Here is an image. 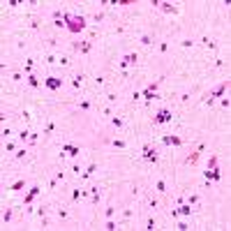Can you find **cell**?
Listing matches in <instances>:
<instances>
[{"label": "cell", "mask_w": 231, "mask_h": 231, "mask_svg": "<svg viewBox=\"0 0 231 231\" xmlns=\"http://www.w3.org/2000/svg\"><path fill=\"white\" fill-rule=\"evenodd\" d=\"M86 16H81V14H76V16H72L69 14L67 16V30L72 32V35H79V32H83L86 30Z\"/></svg>", "instance_id": "1"}, {"label": "cell", "mask_w": 231, "mask_h": 231, "mask_svg": "<svg viewBox=\"0 0 231 231\" xmlns=\"http://www.w3.org/2000/svg\"><path fill=\"white\" fill-rule=\"evenodd\" d=\"M152 120V125H164V123H171V111L169 109H160L157 113L150 118Z\"/></svg>", "instance_id": "2"}, {"label": "cell", "mask_w": 231, "mask_h": 231, "mask_svg": "<svg viewBox=\"0 0 231 231\" xmlns=\"http://www.w3.org/2000/svg\"><path fill=\"white\" fill-rule=\"evenodd\" d=\"M141 152H143V160H146V162H157V150H155V146H150V143H143V148H141Z\"/></svg>", "instance_id": "3"}, {"label": "cell", "mask_w": 231, "mask_h": 231, "mask_svg": "<svg viewBox=\"0 0 231 231\" xmlns=\"http://www.w3.org/2000/svg\"><path fill=\"white\" fill-rule=\"evenodd\" d=\"M229 83H231V81L229 79H224V81H222V83L220 86H217V88L215 90H210V97H213V100H220V97H224V93H226V90H229Z\"/></svg>", "instance_id": "4"}, {"label": "cell", "mask_w": 231, "mask_h": 231, "mask_svg": "<svg viewBox=\"0 0 231 231\" xmlns=\"http://www.w3.org/2000/svg\"><path fill=\"white\" fill-rule=\"evenodd\" d=\"M63 83H65V81L60 79V76H46V79H44V86H46L49 90H60Z\"/></svg>", "instance_id": "5"}, {"label": "cell", "mask_w": 231, "mask_h": 231, "mask_svg": "<svg viewBox=\"0 0 231 231\" xmlns=\"http://www.w3.org/2000/svg\"><path fill=\"white\" fill-rule=\"evenodd\" d=\"M162 143H164V146H183V139L176 137V134H164Z\"/></svg>", "instance_id": "6"}, {"label": "cell", "mask_w": 231, "mask_h": 231, "mask_svg": "<svg viewBox=\"0 0 231 231\" xmlns=\"http://www.w3.org/2000/svg\"><path fill=\"white\" fill-rule=\"evenodd\" d=\"M204 173H206V180H215V183H217V180L222 178V173H220V169H217V167L215 169H206Z\"/></svg>", "instance_id": "7"}, {"label": "cell", "mask_w": 231, "mask_h": 231, "mask_svg": "<svg viewBox=\"0 0 231 231\" xmlns=\"http://www.w3.org/2000/svg\"><path fill=\"white\" fill-rule=\"evenodd\" d=\"M160 9H162L164 14H176V12H178V7L171 5V2H167V0H162V2H160Z\"/></svg>", "instance_id": "8"}, {"label": "cell", "mask_w": 231, "mask_h": 231, "mask_svg": "<svg viewBox=\"0 0 231 231\" xmlns=\"http://www.w3.org/2000/svg\"><path fill=\"white\" fill-rule=\"evenodd\" d=\"M95 171H97V164H95V162H90L88 167H86V171H81V180H88Z\"/></svg>", "instance_id": "9"}, {"label": "cell", "mask_w": 231, "mask_h": 231, "mask_svg": "<svg viewBox=\"0 0 231 231\" xmlns=\"http://www.w3.org/2000/svg\"><path fill=\"white\" fill-rule=\"evenodd\" d=\"M63 150H67V155H69L72 160H76V157H79V146H72V143H65V146H63Z\"/></svg>", "instance_id": "10"}, {"label": "cell", "mask_w": 231, "mask_h": 231, "mask_svg": "<svg viewBox=\"0 0 231 231\" xmlns=\"http://www.w3.org/2000/svg\"><path fill=\"white\" fill-rule=\"evenodd\" d=\"M83 79H86V76H83V72L74 74V76H72V88H74V90H79V88H81V83H83Z\"/></svg>", "instance_id": "11"}, {"label": "cell", "mask_w": 231, "mask_h": 231, "mask_svg": "<svg viewBox=\"0 0 231 231\" xmlns=\"http://www.w3.org/2000/svg\"><path fill=\"white\" fill-rule=\"evenodd\" d=\"M199 157H201V152L199 150H192L187 157H185V164H187V167H189V164H196V162H199Z\"/></svg>", "instance_id": "12"}, {"label": "cell", "mask_w": 231, "mask_h": 231, "mask_svg": "<svg viewBox=\"0 0 231 231\" xmlns=\"http://www.w3.org/2000/svg\"><path fill=\"white\" fill-rule=\"evenodd\" d=\"M26 83L30 86V88H39V86H42V81L37 79L35 74H28V76H26Z\"/></svg>", "instance_id": "13"}, {"label": "cell", "mask_w": 231, "mask_h": 231, "mask_svg": "<svg viewBox=\"0 0 231 231\" xmlns=\"http://www.w3.org/2000/svg\"><path fill=\"white\" fill-rule=\"evenodd\" d=\"M139 44H141V46H152V35L150 32H143V35L139 37Z\"/></svg>", "instance_id": "14"}, {"label": "cell", "mask_w": 231, "mask_h": 231, "mask_svg": "<svg viewBox=\"0 0 231 231\" xmlns=\"http://www.w3.org/2000/svg\"><path fill=\"white\" fill-rule=\"evenodd\" d=\"M178 213H180V217H189V213H192V208H189V204H178Z\"/></svg>", "instance_id": "15"}, {"label": "cell", "mask_w": 231, "mask_h": 231, "mask_svg": "<svg viewBox=\"0 0 231 231\" xmlns=\"http://www.w3.org/2000/svg\"><path fill=\"white\" fill-rule=\"evenodd\" d=\"M141 97H143V100H146V104H148V102H152V100H160V95L157 93H150V90H143V93H141Z\"/></svg>", "instance_id": "16"}, {"label": "cell", "mask_w": 231, "mask_h": 231, "mask_svg": "<svg viewBox=\"0 0 231 231\" xmlns=\"http://www.w3.org/2000/svg\"><path fill=\"white\" fill-rule=\"evenodd\" d=\"M123 125H125V120H123L120 116H111V127H116V130H120Z\"/></svg>", "instance_id": "17"}, {"label": "cell", "mask_w": 231, "mask_h": 231, "mask_svg": "<svg viewBox=\"0 0 231 231\" xmlns=\"http://www.w3.org/2000/svg\"><path fill=\"white\" fill-rule=\"evenodd\" d=\"M201 44H204V46H206V49H217V44H215V42H213V39H210V37H208V35H204V37H201Z\"/></svg>", "instance_id": "18"}, {"label": "cell", "mask_w": 231, "mask_h": 231, "mask_svg": "<svg viewBox=\"0 0 231 231\" xmlns=\"http://www.w3.org/2000/svg\"><path fill=\"white\" fill-rule=\"evenodd\" d=\"M90 49H93V39H83L81 42V53H90Z\"/></svg>", "instance_id": "19"}, {"label": "cell", "mask_w": 231, "mask_h": 231, "mask_svg": "<svg viewBox=\"0 0 231 231\" xmlns=\"http://www.w3.org/2000/svg\"><path fill=\"white\" fill-rule=\"evenodd\" d=\"M90 196H93V204L97 206V201H100V187L95 185V187H90Z\"/></svg>", "instance_id": "20"}, {"label": "cell", "mask_w": 231, "mask_h": 231, "mask_svg": "<svg viewBox=\"0 0 231 231\" xmlns=\"http://www.w3.org/2000/svg\"><path fill=\"white\" fill-rule=\"evenodd\" d=\"M123 58L127 60V65H137V60H139V56H137V53H125Z\"/></svg>", "instance_id": "21"}, {"label": "cell", "mask_w": 231, "mask_h": 231, "mask_svg": "<svg viewBox=\"0 0 231 231\" xmlns=\"http://www.w3.org/2000/svg\"><path fill=\"white\" fill-rule=\"evenodd\" d=\"M12 192H19V189H26V180H16V183H12Z\"/></svg>", "instance_id": "22"}, {"label": "cell", "mask_w": 231, "mask_h": 231, "mask_svg": "<svg viewBox=\"0 0 231 231\" xmlns=\"http://www.w3.org/2000/svg\"><path fill=\"white\" fill-rule=\"evenodd\" d=\"M12 217H14V210L7 208L5 213H2V224H7V222H12Z\"/></svg>", "instance_id": "23"}, {"label": "cell", "mask_w": 231, "mask_h": 231, "mask_svg": "<svg viewBox=\"0 0 231 231\" xmlns=\"http://www.w3.org/2000/svg\"><path fill=\"white\" fill-rule=\"evenodd\" d=\"M155 189H157L160 194H164V192H167V183H164V180H162V178H160V180H157V183H155Z\"/></svg>", "instance_id": "24"}, {"label": "cell", "mask_w": 231, "mask_h": 231, "mask_svg": "<svg viewBox=\"0 0 231 231\" xmlns=\"http://www.w3.org/2000/svg\"><path fill=\"white\" fill-rule=\"evenodd\" d=\"M32 67H35V60H32V58H28V60H26V67H23V72H26V76H28V74L32 72Z\"/></svg>", "instance_id": "25"}, {"label": "cell", "mask_w": 231, "mask_h": 231, "mask_svg": "<svg viewBox=\"0 0 231 231\" xmlns=\"http://www.w3.org/2000/svg\"><path fill=\"white\" fill-rule=\"evenodd\" d=\"M185 204H189V206H196V204H199V194H189L187 199H185Z\"/></svg>", "instance_id": "26"}, {"label": "cell", "mask_w": 231, "mask_h": 231, "mask_svg": "<svg viewBox=\"0 0 231 231\" xmlns=\"http://www.w3.org/2000/svg\"><path fill=\"white\" fill-rule=\"evenodd\" d=\"M30 134H32L30 130H21V132H19V139H21V141H28V139H30Z\"/></svg>", "instance_id": "27"}, {"label": "cell", "mask_w": 231, "mask_h": 231, "mask_svg": "<svg viewBox=\"0 0 231 231\" xmlns=\"http://www.w3.org/2000/svg\"><path fill=\"white\" fill-rule=\"evenodd\" d=\"M111 146H113V148H127V143L123 141V139H113V141H111Z\"/></svg>", "instance_id": "28"}, {"label": "cell", "mask_w": 231, "mask_h": 231, "mask_svg": "<svg viewBox=\"0 0 231 231\" xmlns=\"http://www.w3.org/2000/svg\"><path fill=\"white\" fill-rule=\"evenodd\" d=\"M12 81H16V83H19V81H23V72H21V69H16V72L12 74Z\"/></svg>", "instance_id": "29"}, {"label": "cell", "mask_w": 231, "mask_h": 231, "mask_svg": "<svg viewBox=\"0 0 231 231\" xmlns=\"http://www.w3.org/2000/svg\"><path fill=\"white\" fill-rule=\"evenodd\" d=\"M26 155H28V150H26V148H19V150L14 152V157H16V160H23Z\"/></svg>", "instance_id": "30"}, {"label": "cell", "mask_w": 231, "mask_h": 231, "mask_svg": "<svg viewBox=\"0 0 231 231\" xmlns=\"http://www.w3.org/2000/svg\"><path fill=\"white\" fill-rule=\"evenodd\" d=\"M155 226H157V222H155V217H148V220H146V229H155Z\"/></svg>", "instance_id": "31"}, {"label": "cell", "mask_w": 231, "mask_h": 231, "mask_svg": "<svg viewBox=\"0 0 231 231\" xmlns=\"http://www.w3.org/2000/svg\"><path fill=\"white\" fill-rule=\"evenodd\" d=\"M104 229H109V231H113V229H116V222H113V217H109V220L104 222Z\"/></svg>", "instance_id": "32"}, {"label": "cell", "mask_w": 231, "mask_h": 231, "mask_svg": "<svg viewBox=\"0 0 231 231\" xmlns=\"http://www.w3.org/2000/svg\"><path fill=\"white\" fill-rule=\"evenodd\" d=\"M46 213H49V206H39L37 208V215L39 217H46Z\"/></svg>", "instance_id": "33"}, {"label": "cell", "mask_w": 231, "mask_h": 231, "mask_svg": "<svg viewBox=\"0 0 231 231\" xmlns=\"http://www.w3.org/2000/svg\"><path fill=\"white\" fill-rule=\"evenodd\" d=\"M44 60H46L49 65H56V63H58V58L53 56V53H46V58H44Z\"/></svg>", "instance_id": "34"}, {"label": "cell", "mask_w": 231, "mask_h": 231, "mask_svg": "<svg viewBox=\"0 0 231 231\" xmlns=\"http://www.w3.org/2000/svg\"><path fill=\"white\" fill-rule=\"evenodd\" d=\"M180 44H183L185 49H192V46H194L196 42H194V39H189V37H187V39H183V42H180Z\"/></svg>", "instance_id": "35"}, {"label": "cell", "mask_w": 231, "mask_h": 231, "mask_svg": "<svg viewBox=\"0 0 231 231\" xmlns=\"http://www.w3.org/2000/svg\"><path fill=\"white\" fill-rule=\"evenodd\" d=\"M217 167V157H215V155H210V157H208V169H215Z\"/></svg>", "instance_id": "36"}, {"label": "cell", "mask_w": 231, "mask_h": 231, "mask_svg": "<svg viewBox=\"0 0 231 231\" xmlns=\"http://www.w3.org/2000/svg\"><path fill=\"white\" fill-rule=\"evenodd\" d=\"M79 109H81V111H88V109H90V102H88V100H81V102H79Z\"/></svg>", "instance_id": "37"}, {"label": "cell", "mask_w": 231, "mask_h": 231, "mask_svg": "<svg viewBox=\"0 0 231 231\" xmlns=\"http://www.w3.org/2000/svg\"><path fill=\"white\" fill-rule=\"evenodd\" d=\"M32 201H35V196H32V194H30V192H28V194H26V196H23V204H26V206H30V204H32Z\"/></svg>", "instance_id": "38"}, {"label": "cell", "mask_w": 231, "mask_h": 231, "mask_svg": "<svg viewBox=\"0 0 231 231\" xmlns=\"http://www.w3.org/2000/svg\"><path fill=\"white\" fill-rule=\"evenodd\" d=\"M176 229H180V231H185V229H189V224H187V222H185V220H180V222H178V224H176Z\"/></svg>", "instance_id": "39"}, {"label": "cell", "mask_w": 231, "mask_h": 231, "mask_svg": "<svg viewBox=\"0 0 231 231\" xmlns=\"http://www.w3.org/2000/svg\"><path fill=\"white\" fill-rule=\"evenodd\" d=\"M58 220H67V210L65 208H58Z\"/></svg>", "instance_id": "40"}, {"label": "cell", "mask_w": 231, "mask_h": 231, "mask_svg": "<svg viewBox=\"0 0 231 231\" xmlns=\"http://www.w3.org/2000/svg\"><path fill=\"white\" fill-rule=\"evenodd\" d=\"M5 150H7V152H14V150H16V143L7 141V143H5Z\"/></svg>", "instance_id": "41"}, {"label": "cell", "mask_w": 231, "mask_h": 231, "mask_svg": "<svg viewBox=\"0 0 231 231\" xmlns=\"http://www.w3.org/2000/svg\"><path fill=\"white\" fill-rule=\"evenodd\" d=\"M28 192H30L32 196H37V194H39V192H42V189H39V185H32V187L28 189Z\"/></svg>", "instance_id": "42"}, {"label": "cell", "mask_w": 231, "mask_h": 231, "mask_svg": "<svg viewBox=\"0 0 231 231\" xmlns=\"http://www.w3.org/2000/svg\"><path fill=\"white\" fill-rule=\"evenodd\" d=\"M102 19H104V14H102V12H95V14H93V21H95V23H100Z\"/></svg>", "instance_id": "43"}, {"label": "cell", "mask_w": 231, "mask_h": 231, "mask_svg": "<svg viewBox=\"0 0 231 231\" xmlns=\"http://www.w3.org/2000/svg\"><path fill=\"white\" fill-rule=\"evenodd\" d=\"M220 104H222V109H229L231 102H229V97H220Z\"/></svg>", "instance_id": "44"}, {"label": "cell", "mask_w": 231, "mask_h": 231, "mask_svg": "<svg viewBox=\"0 0 231 231\" xmlns=\"http://www.w3.org/2000/svg\"><path fill=\"white\" fill-rule=\"evenodd\" d=\"M113 213H116V208H113V206H109V208H106V213H104V217L109 220V217H113Z\"/></svg>", "instance_id": "45"}, {"label": "cell", "mask_w": 231, "mask_h": 231, "mask_svg": "<svg viewBox=\"0 0 231 231\" xmlns=\"http://www.w3.org/2000/svg\"><path fill=\"white\" fill-rule=\"evenodd\" d=\"M169 51V42H160V53H167Z\"/></svg>", "instance_id": "46"}, {"label": "cell", "mask_w": 231, "mask_h": 231, "mask_svg": "<svg viewBox=\"0 0 231 231\" xmlns=\"http://www.w3.org/2000/svg\"><path fill=\"white\" fill-rule=\"evenodd\" d=\"M69 63H72V58H69V56H63V58H60V65H65V67H67Z\"/></svg>", "instance_id": "47"}, {"label": "cell", "mask_w": 231, "mask_h": 231, "mask_svg": "<svg viewBox=\"0 0 231 231\" xmlns=\"http://www.w3.org/2000/svg\"><path fill=\"white\" fill-rule=\"evenodd\" d=\"M12 137V127H2V139Z\"/></svg>", "instance_id": "48"}, {"label": "cell", "mask_w": 231, "mask_h": 231, "mask_svg": "<svg viewBox=\"0 0 231 231\" xmlns=\"http://www.w3.org/2000/svg\"><path fill=\"white\" fill-rule=\"evenodd\" d=\"M81 199V189H74L72 192V201H79Z\"/></svg>", "instance_id": "49"}, {"label": "cell", "mask_w": 231, "mask_h": 231, "mask_svg": "<svg viewBox=\"0 0 231 231\" xmlns=\"http://www.w3.org/2000/svg\"><path fill=\"white\" fill-rule=\"evenodd\" d=\"M148 206H150V208H157V199H155V196H150V199H148Z\"/></svg>", "instance_id": "50"}, {"label": "cell", "mask_w": 231, "mask_h": 231, "mask_svg": "<svg viewBox=\"0 0 231 231\" xmlns=\"http://www.w3.org/2000/svg\"><path fill=\"white\" fill-rule=\"evenodd\" d=\"M116 100H118V97H116V93H109V95H106V102H109V104H113Z\"/></svg>", "instance_id": "51"}, {"label": "cell", "mask_w": 231, "mask_h": 231, "mask_svg": "<svg viewBox=\"0 0 231 231\" xmlns=\"http://www.w3.org/2000/svg\"><path fill=\"white\" fill-rule=\"evenodd\" d=\"M169 213H171V217H173V220H178V217H180V213H178V208H171V210H169Z\"/></svg>", "instance_id": "52"}, {"label": "cell", "mask_w": 231, "mask_h": 231, "mask_svg": "<svg viewBox=\"0 0 231 231\" xmlns=\"http://www.w3.org/2000/svg\"><path fill=\"white\" fill-rule=\"evenodd\" d=\"M81 42H83V39H79V42H74V44H72V51H81Z\"/></svg>", "instance_id": "53"}, {"label": "cell", "mask_w": 231, "mask_h": 231, "mask_svg": "<svg viewBox=\"0 0 231 231\" xmlns=\"http://www.w3.org/2000/svg\"><path fill=\"white\" fill-rule=\"evenodd\" d=\"M53 130H56V125H53V123H49V125H46V130H44V134H51Z\"/></svg>", "instance_id": "54"}, {"label": "cell", "mask_w": 231, "mask_h": 231, "mask_svg": "<svg viewBox=\"0 0 231 231\" xmlns=\"http://www.w3.org/2000/svg\"><path fill=\"white\" fill-rule=\"evenodd\" d=\"M118 65H120V69H127V67H130V65H127V60H125V58H120V63H118Z\"/></svg>", "instance_id": "55"}, {"label": "cell", "mask_w": 231, "mask_h": 231, "mask_svg": "<svg viewBox=\"0 0 231 231\" xmlns=\"http://www.w3.org/2000/svg\"><path fill=\"white\" fill-rule=\"evenodd\" d=\"M56 178H58V180H65V171H63V169H60V171L56 173Z\"/></svg>", "instance_id": "56"}, {"label": "cell", "mask_w": 231, "mask_h": 231, "mask_svg": "<svg viewBox=\"0 0 231 231\" xmlns=\"http://www.w3.org/2000/svg\"><path fill=\"white\" fill-rule=\"evenodd\" d=\"M187 100H189V93H183V95H180V102H183V104H185Z\"/></svg>", "instance_id": "57"}]
</instances>
